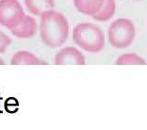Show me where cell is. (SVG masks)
<instances>
[{
  "label": "cell",
  "instance_id": "cell-13",
  "mask_svg": "<svg viewBox=\"0 0 147 130\" xmlns=\"http://www.w3.org/2000/svg\"><path fill=\"white\" fill-rule=\"evenodd\" d=\"M4 64H5V62L3 61L2 59H0V65H4Z\"/></svg>",
  "mask_w": 147,
  "mask_h": 130
},
{
  "label": "cell",
  "instance_id": "cell-12",
  "mask_svg": "<svg viewBox=\"0 0 147 130\" xmlns=\"http://www.w3.org/2000/svg\"><path fill=\"white\" fill-rule=\"evenodd\" d=\"M11 39L8 35H6L4 32L0 30V54L5 53L7 48L11 45Z\"/></svg>",
  "mask_w": 147,
  "mask_h": 130
},
{
  "label": "cell",
  "instance_id": "cell-7",
  "mask_svg": "<svg viewBox=\"0 0 147 130\" xmlns=\"http://www.w3.org/2000/svg\"><path fill=\"white\" fill-rule=\"evenodd\" d=\"M25 5L28 11L35 16H41L55 8L54 0H25Z\"/></svg>",
  "mask_w": 147,
  "mask_h": 130
},
{
  "label": "cell",
  "instance_id": "cell-4",
  "mask_svg": "<svg viewBox=\"0 0 147 130\" xmlns=\"http://www.w3.org/2000/svg\"><path fill=\"white\" fill-rule=\"evenodd\" d=\"M25 11L17 0H0V25L11 30L20 24Z\"/></svg>",
  "mask_w": 147,
  "mask_h": 130
},
{
  "label": "cell",
  "instance_id": "cell-8",
  "mask_svg": "<svg viewBox=\"0 0 147 130\" xmlns=\"http://www.w3.org/2000/svg\"><path fill=\"white\" fill-rule=\"evenodd\" d=\"M11 65H46L47 62L39 59L34 54L28 51H18L13 55Z\"/></svg>",
  "mask_w": 147,
  "mask_h": 130
},
{
  "label": "cell",
  "instance_id": "cell-1",
  "mask_svg": "<svg viewBox=\"0 0 147 130\" xmlns=\"http://www.w3.org/2000/svg\"><path fill=\"white\" fill-rule=\"evenodd\" d=\"M40 36L42 42L50 48H58L69 37V23L62 13L54 9L41 15Z\"/></svg>",
  "mask_w": 147,
  "mask_h": 130
},
{
  "label": "cell",
  "instance_id": "cell-6",
  "mask_svg": "<svg viewBox=\"0 0 147 130\" xmlns=\"http://www.w3.org/2000/svg\"><path fill=\"white\" fill-rule=\"evenodd\" d=\"M37 30L38 25L36 20L29 15H25L20 24L11 29V32L19 39H29L36 34Z\"/></svg>",
  "mask_w": 147,
  "mask_h": 130
},
{
  "label": "cell",
  "instance_id": "cell-14",
  "mask_svg": "<svg viewBox=\"0 0 147 130\" xmlns=\"http://www.w3.org/2000/svg\"><path fill=\"white\" fill-rule=\"evenodd\" d=\"M134 1H141V0H134Z\"/></svg>",
  "mask_w": 147,
  "mask_h": 130
},
{
  "label": "cell",
  "instance_id": "cell-3",
  "mask_svg": "<svg viewBox=\"0 0 147 130\" xmlns=\"http://www.w3.org/2000/svg\"><path fill=\"white\" fill-rule=\"evenodd\" d=\"M109 42L114 48L123 49L132 44L136 37V26L131 20L120 18L109 26Z\"/></svg>",
  "mask_w": 147,
  "mask_h": 130
},
{
  "label": "cell",
  "instance_id": "cell-10",
  "mask_svg": "<svg viewBox=\"0 0 147 130\" xmlns=\"http://www.w3.org/2000/svg\"><path fill=\"white\" fill-rule=\"evenodd\" d=\"M116 11V2L115 0H104L100 9L92 16L95 21L98 22H108L115 14Z\"/></svg>",
  "mask_w": 147,
  "mask_h": 130
},
{
  "label": "cell",
  "instance_id": "cell-9",
  "mask_svg": "<svg viewBox=\"0 0 147 130\" xmlns=\"http://www.w3.org/2000/svg\"><path fill=\"white\" fill-rule=\"evenodd\" d=\"M104 0H74L76 9L82 14L92 16L102 7Z\"/></svg>",
  "mask_w": 147,
  "mask_h": 130
},
{
  "label": "cell",
  "instance_id": "cell-11",
  "mask_svg": "<svg viewBox=\"0 0 147 130\" xmlns=\"http://www.w3.org/2000/svg\"><path fill=\"white\" fill-rule=\"evenodd\" d=\"M116 65H146V61L141 56L134 53L123 54L116 59Z\"/></svg>",
  "mask_w": 147,
  "mask_h": 130
},
{
  "label": "cell",
  "instance_id": "cell-5",
  "mask_svg": "<svg viewBox=\"0 0 147 130\" xmlns=\"http://www.w3.org/2000/svg\"><path fill=\"white\" fill-rule=\"evenodd\" d=\"M56 65H85V57L78 49L73 46L62 48L55 56Z\"/></svg>",
  "mask_w": 147,
  "mask_h": 130
},
{
  "label": "cell",
  "instance_id": "cell-2",
  "mask_svg": "<svg viewBox=\"0 0 147 130\" xmlns=\"http://www.w3.org/2000/svg\"><path fill=\"white\" fill-rule=\"evenodd\" d=\"M73 40L80 48L89 53H99L105 46V34L92 23H79L73 30Z\"/></svg>",
  "mask_w": 147,
  "mask_h": 130
}]
</instances>
